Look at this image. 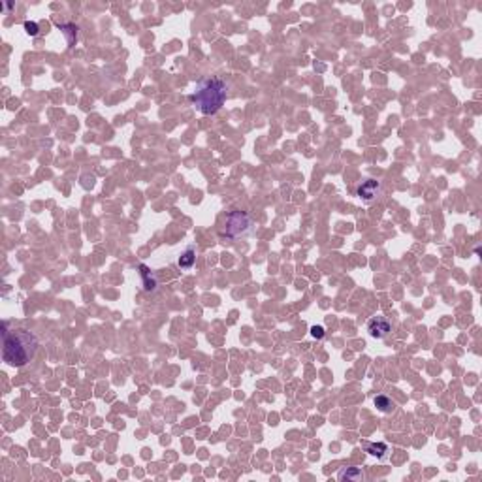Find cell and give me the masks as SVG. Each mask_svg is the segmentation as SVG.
Masks as SVG:
<instances>
[{"mask_svg":"<svg viewBox=\"0 0 482 482\" xmlns=\"http://www.w3.org/2000/svg\"><path fill=\"white\" fill-rule=\"evenodd\" d=\"M2 337H4L2 358L11 367H23V365H26L36 356L38 339H36V335H34L32 331L21 330V328L8 331V326L4 324Z\"/></svg>","mask_w":482,"mask_h":482,"instance_id":"6da1fadb","label":"cell"},{"mask_svg":"<svg viewBox=\"0 0 482 482\" xmlns=\"http://www.w3.org/2000/svg\"><path fill=\"white\" fill-rule=\"evenodd\" d=\"M228 96V85L220 77H205L196 85L194 93L188 98L194 108L203 115H215L224 106Z\"/></svg>","mask_w":482,"mask_h":482,"instance_id":"7a4b0ae2","label":"cell"},{"mask_svg":"<svg viewBox=\"0 0 482 482\" xmlns=\"http://www.w3.org/2000/svg\"><path fill=\"white\" fill-rule=\"evenodd\" d=\"M251 226H253V220L245 211H232L226 217L222 236L230 237V239H239L251 232Z\"/></svg>","mask_w":482,"mask_h":482,"instance_id":"3957f363","label":"cell"},{"mask_svg":"<svg viewBox=\"0 0 482 482\" xmlns=\"http://www.w3.org/2000/svg\"><path fill=\"white\" fill-rule=\"evenodd\" d=\"M367 331H369L371 337L384 339L392 331V326H390V322L384 317H375V319L367 322Z\"/></svg>","mask_w":482,"mask_h":482,"instance_id":"277c9868","label":"cell"},{"mask_svg":"<svg viewBox=\"0 0 482 482\" xmlns=\"http://www.w3.org/2000/svg\"><path fill=\"white\" fill-rule=\"evenodd\" d=\"M379 190H381L379 181H375V179H367V181H364L362 185L356 188V194H358V198H360V200H364V202H371L373 198L379 194Z\"/></svg>","mask_w":482,"mask_h":482,"instance_id":"5b68a950","label":"cell"},{"mask_svg":"<svg viewBox=\"0 0 482 482\" xmlns=\"http://www.w3.org/2000/svg\"><path fill=\"white\" fill-rule=\"evenodd\" d=\"M138 271H140V277H142V281H144L145 290H147V292L155 290L157 285H159V281H157V277H155V273H153L145 264H140V266H138Z\"/></svg>","mask_w":482,"mask_h":482,"instance_id":"8992f818","label":"cell"},{"mask_svg":"<svg viewBox=\"0 0 482 482\" xmlns=\"http://www.w3.org/2000/svg\"><path fill=\"white\" fill-rule=\"evenodd\" d=\"M339 481H364L365 475L360 467H345L337 475Z\"/></svg>","mask_w":482,"mask_h":482,"instance_id":"52a82bcc","label":"cell"},{"mask_svg":"<svg viewBox=\"0 0 482 482\" xmlns=\"http://www.w3.org/2000/svg\"><path fill=\"white\" fill-rule=\"evenodd\" d=\"M375 407L381 411V413H384V415H388V413H394V409H396V403L392 401V399L388 398V396H377L375 398Z\"/></svg>","mask_w":482,"mask_h":482,"instance_id":"ba28073f","label":"cell"},{"mask_svg":"<svg viewBox=\"0 0 482 482\" xmlns=\"http://www.w3.org/2000/svg\"><path fill=\"white\" fill-rule=\"evenodd\" d=\"M194 260H196V251H194V247H188V249H186L185 253H183V254H181V256H179L177 264H179V268H183V270H188V268H192V264H194Z\"/></svg>","mask_w":482,"mask_h":482,"instance_id":"9c48e42d","label":"cell"},{"mask_svg":"<svg viewBox=\"0 0 482 482\" xmlns=\"http://www.w3.org/2000/svg\"><path fill=\"white\" fill-rule=\"evenodd\" d=\"M59 28L62 30V34L66 36L68 45L72 47V45L76 43V40H77V26L74 25V23H62V25L59 23Z\"/></svg>","mask_w":482,"mask_h":482,"instance_id":"30bf717a","label":"cell"},{"mask_svg":"<svg viewBox=\"0 0 482 482\" xmlns=\"http://www.w3.org/2000/svg\"><path fill=\"white\" fill-rule=\"evenodd\" d=\"M364 447L371 456H377V458H384V452L388 450V447L384 443H365Z\"/></svg>","mask_w":482,"mask_h":482,"instance_id":"8fae6325","label":"cell"},{"mask_svg":"<svg viewBox=\"0 0 482 482\" xmlns=\"http://www.w3.org/2000/svg\"><path fill=\"white\" fill-rule=\"evenodd\" d=\"M25 30H26V34H28V36H36V34H38V30H40V26L36 25V23H32V21H26Z\"/></svg>","mask_w":482,"mask_h":482,"instance_id":"7c38bea8","label":"cell"},{"mask_svg":"<svg viewBox=\"0 0 482 482\" xmlns=\"http://www.w3.org/2000/svg\"><path fill=\"white\" fill-rule=\"evenodd\" d=\"M311 335L317 339H322L324 337V328H322V326H313V328H311Z\"/></svg>","mask_w":482,"mask_h":482,"instance_id":"4fadbf2b","label":"cell"}]
</instances>
